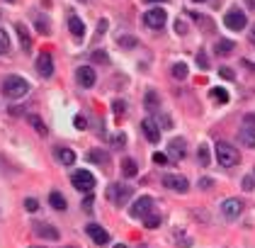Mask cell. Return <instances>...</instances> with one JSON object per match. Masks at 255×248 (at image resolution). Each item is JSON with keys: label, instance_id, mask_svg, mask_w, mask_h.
Wrapping results in <instances>:
<instances>
[{"label": "cell", "instance_id": "36", "mask_svg": "<svg viewBox=\"0 0 255 248\" xmlns=\"http://www.w3.org/2000/svg\"><path fill=\"white\" fill-rule=\"evenodd\" d=\"M168 153H153V163H158V165H168Z\"/></svg>", "mask_w": 255, "mask_h": 248}, {"label": "cell", "instance_id": "32", "mask_svg": "<svg viewBox=\"0 0 255 248\" xmlns=\"http://www.w3.org/2000/svg\"><path fill=\"white\" fill-rule=\"evenodd\" d=\"M219 76L226 78V81H233V78H236V76H233V68H228V66H221V68H219Z\"/></svg>", "mask_w": 255, "mask_h": 248}, {"label": "cell", "instance_id": "31", "mask_svg": "<svg viewBox=\"0 0 255 248\" xmlns=\"http://www.w3.org/2000/svg\"><path fill=\"white\" fill-rule=\"evenodd\" d=\"M92 61H95V63H107L110 58H107L105 51H100V49H97V51H92Z\"/></svg>", "mask_w": 255, "mask_h": 248}, {"label": "cell", "instance_id": "9", "mask_svg": "<svg viewBox=\"0 0 255 248\" xmlns=\"http://www.w3.org/2000/svg\"><path fill=\"white\" fill-rule=\"evenodd\" d=\"M163 185H166L168 190H175V193H187V188H190L187 178L172 175V173H166V175H163Z\"/></svg>", "mask_w": 255, "mask_h": 248}, {"label": "cell", "instance_id": "7", "mask_svg": "<svg viewBox=\"0 0 255 248\" xmlns=\"http://www.w3.org/2000/svg\"><path fill=\"white\" fill-rule=\"evenodd\" d=\"M241 212H243V202L238 199V197H228L221 202V214H224V219L233 221L241 217Z\"/></svg>", "mask_w": 255, "mask_h": 248}, {"label": "cell", "instance_id": "15", "mask_svg": "<svg viewBox=\"0 0 255 248\" xmlns=\"http://www.w3.org/2000/svg\"><path fill=\"white\" fill-rule=\"evenodd\" d=\"M34 234L42 239H49V241H58V236H61L51 224H34Z\"/></svg>", "mask_w": 255, "mask_h": 248}, {"label": "cell", "instance_id": "3", "mask_svg": "<svg viewBox=\"0 0 255 248\" xmlns=\"http://www.w3.org/2000/svg\"><path fill=\"white\" fill-rule=\"evenodd\" d=\"M224 25L228 29H233V32H241V29L248 27V17H246V12L241 7H231L226 15H224Z\"/></svg>", "mask_w": 255, "mask_h": 248}, {"label": "cell", "instance_id": "5", "mask_svg": "<svg viewBox=\"0 0 255 248\" xmlns=\"http://www.w3.org/2000/svg\"><path fill=\"white\" fill-rule=\"evenodd\" d=\"M131 195H134L131 188L119 185V183H112V185H110V190H107V197L112 199V204H117V207H124V204L131 199Z\"/></svg>", "mask_w": 255, "mask_h": 248}, {"label": "cell", "instance_id": "45", "mask_svg": "<svg viewBox=\"0 0 255 248\" xmlns=\"http://www.w3.org/2000/svg\"><path fill=\"white\" fill-rule=\"evenodd\" d=\"M246 2H248V7H251V10H255V0H246Z\"/></svg>", "mask_w": 255, "mask_h": 248}, {"label": "cell", "instance_id": "2", "mask_svg": "<svg viewBox=\"0 0 255 248\" xmlns=\"http://www.w3.org/2000/svg\"><path fill=\"white\" fill-rule=\"evenodd\" d=\"M216 161H219L221 168H233V165H238V161H241V153L236 151L233 144L219 141V144H216Z\"/></svg>", "mask_w": 255, "mask_h": 248}, {"label": "cell", "instance_id": "12", "mask_svg": "<svg viewBox=\"0 0 255 248\" xmlns=\"http://www.w3.org/2000/svg\"><path fill=\"white\" fill-rule=\"evenodd\" d=\"M85 234H87V236H90L97 246H105V244L110 241V234H107L100 224H87V226H85Z\"/></svg>", "mask_w": 255, "mask_h": 248}, {"label": "cell", "instance_id": "44", "mask_svg": "<svg viewBox=\"0 0 255 248\" xmlns=\"http://www.w3.org/2000/svg\"><path fill=\"white\" fill-rule=\"evenodd\" d=\"M251 44H255V25H251Z\"/></svg>", "mask_w": 255, "mask_h": 248}, {"label": "cell", "instance_id": "16", "mask_svg": "<svg viewBox=\"0 0 255 248\" xmlns=\"http://www.w3.org/2000/svg\"><path fill=\"white\" fill-rule=\"evenodd\" d=\"M54 156H56L58 163H63V165H73L76 163V151H71V149L56 146V149H54Z\"/></svg>", "mask_w": 255, "mask_h": 248}, {"label": "cell", "instance_id": "26", "mask_svg": "<svg viewBox=\"0 0 255 248\" xmlns=\"http://www.w3.org/2000/svg\"><path fill=\"white\" fill-rule=\"evenodd\" d=\"M212 100L226 105L228 102V90H224V88H212Z\"/></svg>", "mask_w": 255, "mask_h": 248}, {"label": "cell", "instance_id": "37", "mask_svg": "<svg viewBox=\"0 0 255 248\" xmlns=\"http://www.w3.org/2000/svg\"><path fill=\"white\" fill-rule=\"evenodd\" d=\"M119 47H136V39H131V37H119Z\"/></svg>", "mask_w": 255, "mask_h": 248}, {"label": "cell", "instance_id": "24", "mask_svg": "<svg viewBox=\"0 0 255 248\" xmlns=\"http://www.w3.org/2000/svg\"><path fill=\"white\" fill-rule=\"evenodd\" d=\"M15 29H17V34H20V42H22V49L27 51L29 47H32V39H29V34H27V27H25L22 22H17V25H15Z\"/></svg>", "mask_w": 255, "mask_h": 248}, {"label": "cell", "instance_id": "22", "mask_svg": "<svg viewBox=\"0 0 255 248\" xmlns=\"http://www.w3.org/2000/svg\"><path fill=\"white\" fill-rule=\"evenodd\" d=\"M170 73H172V78H175V81H185V78H187V73H190V68H187V63H172Z\"/></svg>", "mask_w": 255, "mask_h": 248}, {"label": "cell", "instance_id": "18", "mask_svg": "<svg viewBox=\"0 0 255 248\" xmlns=\"http://www.w3.org/2000/svg\"><path fill=\"white\" fill-rule=\"evenodd\" d=\"M238 139H241V144H243V146H248V149H255V127H241V132H238Z\"/></svg>", "mask_w": 255, "mask_h": 248}, {"label": "cell", "instance_id": "14", "mask_svg": "<svg viewBox=\"0 0 255 248\" xmlns=\"http://www.w3.org/2000/svg\"><path fill=\"white\" fill-rule=\"evenodd\" d=\"M168 151H170V158H172V161H182L185 153H187V151H185V139H180V137L170 139Z\"/></svg>", "mask_w": 255, "mask_h": 248}, {"label": "cell", "instance_id": "28", "mask_svg": "<svg viewBox=\"0 0 255 248\" xmlns=\"http://www.w3.org/2000/svg\"><path fill=\"white\" fill-rule=\"evenodd\" d=\"M7 51H10V37L5 29H0V56H5Z\"/></svg>", "mask_w": 255, "mask_h": 248}, {"label": "cell", "instance_id": "25", "mask_svg": "<svg viewBox=\"0 0 255 248\" xmlns=\"http://www.w3.org/2000/svg\"><path fill=\"white\" fill-rule=\"evenodd\" d=\"M27 122L32 124V127H34V132H37V134H42V137L46 134V124H44V122H42V119H39L37 114H29Z\"/></svg>", "mask_w": 255, "mask_h": 248}, {"label": "cell", "instance_id": "13", "mask_svg": "<svg viewBox=\"0 0 255 248\" xmlns=\"http://www.w3.org/2000/svg\"><path fill=\"white\" fill-rule=\"evenodd\" d=\"M141 132L151 144H158V141H161V129H158V124H156L151 117H146V119L141 122Z\"/></svg>", "mask_w": 255, "mask_h": 248}, {"label": "cell", "instance_id": "30", "mask_svg": "<svg viewBox=\"0 0 255 248\" xmlns=\"http://www.w3.org/2000/svg\"><path fill=\"white\" fill-rule=\"evenodd\" d=\"M241 185H243V190H255V178L253 175H246V178L241 180Z\"/></svg>", "mask_w": 255, "mask_h": 248}, {"label": "cell", "instance_id": "49", "mask_svg": "<svg viewBox=\"0 0 255 248\" xmlns=\"http://www.w3.org/2000/svg\"><path fill=\"white\" fill-rule=\"evenodd\" d=\"M195 2H204V0H195Z\"/></svg>", "mask_w": 255, "mask_h": 248}, {"label": "cell", "instance_id": "6", "mask_svg": "<svg viewBox=\"0 0 255 248\" xmlns=\"http://www.w3.org/2000/svg\"><path fill=\"white\" fill-rule=\"evenodd\" d=\"M71 183H73V188L76 190H81V193H92V188H95V175L90 173V170H76L73 173V178H71Z\"/></svg>", "mask_w": 255, "mask_h": 248}, {"label": "cell", "instance_id": "42", "mask_svg": "<svg viewBox=\"0 0 255 248\" xmlns=\"http://www.w3.org/2000/svg\"><path fill=\"white\" fill-rule=\"evenodd\" d=\"M76 127H78V129H85V127H87V119H85V117H76Z\"/></svg>", "mask_w": 255, "mask_h": 248}, {"label": "cell", "instance_id": "51", "mask_svg": "<svg viewBox=\"0 0 255 248\" xmlns=\"http://www.w3.org/2000/svg\"><path fill=\"white\" fill-rule=\"evenodd\" d=\"M83 2H85V0H83Z\"/></svg>", "mask_w": 255, "mask_h": 248}, {"label": "cell", "instance_id": "4", "mask_svg": "<svg viewBox=\"0 0 255 248\" xmlns=\"http://www.w3.org/2000/svg\"><path fill=\"white\" fill-rule=\"evenodd\" d=\"M143 22H146V27L161 29L166 27V22H168V12L163 7H151V10L143 12Z\"/></svg>", "mask_w": 255, "mask_h": 248}, {"label": "cell", "instance_id": "34", "mask_svg": "<svg viewBox=\"0 0 255 248\" xmlns=\"http://www.w3.org/2000/svg\"><path fill=\"white\" fill-rule=\"evenodd\" d=\"M112 110H114V114H124V112H127V102H124V100H114Z\"/></svg>", "mask_w": 255, "mask_h": 248}, {"label": "cell", "instance_id": "50", "mask_svg": "<svg viewBox=\"0 0 255 248\" xmlns=\"http://www.w3.org/2000/svg\"><path fill=\"white\" fill-rule=\"evenodd\" d=\"M32 248H39V246H32Z\"/></svg>", "mask_w": 255, "mask_h": 248}, {"label": "cell", "instance_id": "43", "mask_svg": "<svg viewBox=\"0 0 255 248\" xmlns=\"http://www.w3.org/2000/svg\"><path fill=\"white\" fill-rule=\"evenodd\" d=\"M83 209L85 212H92V197H90V195H87V199L83 202Z\"/></svg>", "mask_w": 255, "mask_h": 248}, {"label": "cell", "instance_id": "35", "mask_svg": "<svg viewBox=\"0 0 255 248\" xmlns=\"http://www.w3.org/2000/svg\"><path fill=\"white\" fill-rule=\"evenodd\" d=\"M197 66H199V68H204V71L209 68V58H207V54H204V51H199V54H197Z\"/></svg>", "mask_w": 255, "mask_h": 248}, {"label": "cell", "instance_id": "39", "mask_svg": "<svg viewBox=\"0 0 255 248\" xmlns=\"http://www.w3.org/2000/svg\"><path fill=\"white\" fill-rule=\"evenodd\" d=\"M214 185V180L212 178H199V190H209Z\"/></svg>", "mask_w": 255, "mask_h": 248}, {"label": "cell", "instance_id": "48", "mask_svg": "<svg viewBox=\"0 0 255 248\" xmlns=\"http://www.w3.org/2000/svg\"><path fill=\"white\" fill-rule=\"evenodd\" d=\"M7 2H17V0H7Z\"/></svg>", "mask_w": 255, "mask_h": 248}, {"label": "cell", "instance_id": "46", "mask_svg": "<svg viewBox=\"0 0 255 248\" xmlns=\"http://www.w3.org/2000/svg\"><path fill=\"white\" fill-rule=\"evenodd\" d=\"M114 248H129V246H124V244H117V246H114Z\"/></svg>", "mask_w": 255, "mask_h": 248}, {"label": "cell", "instance_id": "29", "mask_svg": "<svg viewBox=\"0 0 255 248\" xmlns=\"http://www.w3.org/2000/svg\"><path fill=\"white\" fill-rule=\"evenodd\" d=\"M197 158L202 165H209V149H207V144H202L197 149Z\"/></svg>", "mask_w": 255, "mask_h": 248}, {"label": "cell", "instance_id": "33", "mask_svg": "<svg viewBox=\"0 0 255 248\" xmlns=\"http://www.w3.org/2000/svg\"><path fill=\"white\" fill-rule=\"evenodd\" d=\"M25 209H27V212H37V209H39V202H37L34 197H27V199H25Z\"/></svg>", "mask_w": 255, "mask_h": 248}, {"label": "cell", "instance_id": "23", "mask_svg": "<svg viewBox=\"0 0 255 248\" xmlns=\"http://www.w3.org/2000/svg\"><path fill=\"white\" fill-rule=\"evenodd\" d=\"M87 161H92V163H102V165H107V163H110V156H107L105 151L95 149V151H90V153H87Z\"/></svg>", "mask_w": 255, "mask_h": 248}, {"label": "cell", "instance_id": "38", "mask_svg": "<svg viewBox=\"0 0 255 248\" xmlns=\"http://www.w3.org/2000/svg\"><path fill=\"white\" fill-rule=\"evenodd\" d=\"M146 105H148V107H156V105H158V95H156V93H148V95H146Z\"/></svg>", "mask_w": 255, "mask_h": 248}, {"label": "cell", "instance_id": "20", "mask_svg": "<svg viewBox=\"0 0 255 248\" xmlns=\"http://www.w3.org/2000/svg\"><path fill=\"white\" fill-rule=\"evenodd\" d=\"M122 173L127 175V178H136L139 175V165L134 158H122Z\"/></svg>", "mask_w": 255, "mask_h": 248}, {"label": "cell", "instance_id": "17", "mask_svg": "<svg viewBox=\"0 0 255 248\" xmlns=\"http://www.w3.org/2000/svg\"><path fill=\"white\" fill-rule=\"evenodd\" d=\"M68 29H71V34H73L76 39H83L85 25H83V20H81L78 15H68Z\"/></svg>", "mask_w": 255, "mask_h": 248}, {"label": "cell", "instance_id": "1", "mask_svg": "<svg viewBox=\"0 0 255 248\" xmlns=\"http://www.w3.org/2000/svg\"><path fill=\"white\" fill-rule=\"evenodd\" d=\"M2 93L10 100H20V98H25L29 93V83L25 78H20V76H7L2 81Z\"/></svg>", "mask_w": 255, "mask_h": 248}, {"label": "cell", "instance_id": "10", "mask_svg": "<svg viewBox=\"0 0 255 248\" xmlns=\"http://www.w3.org/2000/svg\"><path fill=\"white\" fill-rule=\"evenodd\" d=\"M37 71H39L42 78H51V76H54V58H51V54H46V51L39 54V58H37Z\"/></svg>", "mask_w": 255, "mask_h": 248}, {"label": "cell", "instance_id": "19", "mask_svg": "<svg viewBox=\"0 0 255 248\" xmlns=\"http://www.w3.org/2000/svg\"><path fill=\"white\" fill-rule=\"evenodd\" d=\"M49 204H51L54 209H58V212H66V209H68V202H66V197L58 193V190H54V193L49 195Z\"/></svg>", "mask_w": 255, "mask_h": 248}, {"label": "cell", "instance_id": "21", "mask_svg": "<svg viewBox=\"0 0 255 248\" xmlns=\"http://www.w3.org/2000/svg\"><path fill=\"white\" fill-rule=\"evenodd\" d=\"M233 49H236V44H233L231 39H219V42L214 44V51H216V54H219V56H226V54H231Z\"/></svg>", "mask_w": 255, "mask_h": 248}, {"label": "cell", "instance_id": "11", "mask_svg": "<svg viewBox=\"0 0 255 248\" xmlns=\"http://www.w3.org/2000/svg\"><path fill=\"white\" fill-rule=\"evenodd\" d=\"M76 81L81 83L83 88H92L95 81H97L95 68H92V66H78V68H76Z\"/></svg>", "mask_w": 255, "mask_h": 248}, {"label": "cell", "instance_id": "41", "mask_svg": "<svg viewBox=\"0 0 255 248\" xmlns=\"http://www.w3.org/2000/svg\"><path fill=\"white\" fill-rule=\"evenodd\" d=\"M37 27L42 29V32H49V22H44L42 17H37Z\"/></svg>", "mask_w": 255, "mask_h": 248}, {"label": "cell", "instance_id": "47", "mask_svg": "<svg viewBox=\"0 0 255 248\" xmlns=\"http://www.w3.org/2000/svg\"><path fill=\"white\" fill-rule=\"evenodd\" d=\"M148 2H166V0H148Z\"/></svg>", "mask_w": 255, "mask_h": 248}, {"label": "cell", "instance_id": "40", "mask_svg": "<svg viewBox=\"0 0 255 248\" xmlns=\"http://www.w3.org/2000/svg\"><path fill=\"white\" fill-rule=\"evenodd\" d=\"M175 32H177V34H187V25H185L182 20H177V22H175Z\"/></svg>", "mask_w": 255, "mask_h": 248}, {"label": "cell", "instance_id": "8", "mask_svg": "<svg viewBox=\"0 0 255 248\" xmlns=\"http://www.w3.org/2000/svg\"><path fill=\"white\" fill-rule=\"evenodd\" d=\"M129 212H131L134 219H143V217L153 214V199H151V197H139V199L131 204Z\"/></svg>", "mask_w": 255, "mask_h": 248}, {"label": "cell", "instance_id": "27", "mask_svg": "<svg viewBox=\"0 0 255 248\" xmlns=\"http://www.w3.org/2000/svg\"><path fill=\"white\" fill-rule=\"evenodd\" d=\"M143 226H146V229H158V226H161V217H158V214H156V212H153V214H148V217H143Z\"/></svg>", "mask_w": 255, "mask_h": 248}]
</instances>
